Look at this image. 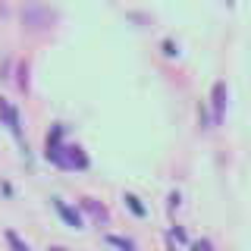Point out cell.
Segmentation results:
<instances>
[{
  "instance_id": "cell-4",
  "label": "cell",
  "mask_w": 251,
  "mask_h": 251,
  "mask_svg": "<svg viewBox=\"0 0 251 251\" xmlns=\"http://www.w3.org/2000/svg\"><path fill=\"white\" fill-rule=\"evenodd\" d=\"M223 91H226L223 85H217V91H214V94H217V100H214V107H217V116H220V110H223Z\"/></svg>"
},
{
  "instance_id": "cell-3",
  "label": "cell",
  "mask_w": 251,
  "mask_h": 251,
  "mask_svg": "<svg viewBox=\"0 0 251 251\" xmlns=\"http://www.w3.org/2000/svg\"><path fill=\"white\" fill-rule=\"evenodd\" d=\"M6 239H10V245H13L16 251H28V248H25V245L19 242V235H16V232H6Z\"/></svg>"
},
{
  "instance_id": "cell-5",
  "label": "cell",
  "mask_w": 251,
  "mask_h": 251,
  "mask_svg": "<svg viewBox=\"0 0 251 251\" xmlns=\"http://www.w3.org/2000/svg\"><path fill=\"white\" fill-rule=\"evenodd\" d=\"M126 201H129V207L132 210H135V214L141 217V214H145V207H141V204H138V198H132V195H129V198H126Z\"/></svg>"
},
{
  "instance_id": "cell-6",
  "label": "cell",
  "mask_w": 251,
  "mask_h": 251,
  "mask_svg": "<svg viewBox=\"0 0 251 251\" xmlns=\"http://www.w3.org/2000/svg\"><path fill=\"white\" fill-rule=\"evenodd\" d=\"M53 251H63V248H53Z\"/></svg>"
},
{
  "instance_id": "cell-2",
  "label": "cell",
  "mask_w": 251,
  "mask_h": 251,
  "mask_svg": "<svg viewBox=\"0 0 251 251\" xmlns=\"http://www.w3.org/2000/svg\"><path fill=\"white\" fill-rule=\"evenodd\" d=\"M107 242H110V245H116V248H123V251H132V242H129V239H120V235H107Z\"/></svg>"
},
{
  "instance_id": "cell-1",
  "label": "cell",
  "mask_w": 251,
  "mask_h": 251,
  "mask_svg": "<svg viewBox=\"0 0 251 251\" xmlns=\"http://www.w3.org/2000/svg\"><path fill=\"white\" fill-rule=\"evenodd\" d=\"M57 210L63 214V220H66V223H73V226H78V223H82L75 210H69V207H66V204H63V201H57Z\"/></svg>"
}]
</instances>
